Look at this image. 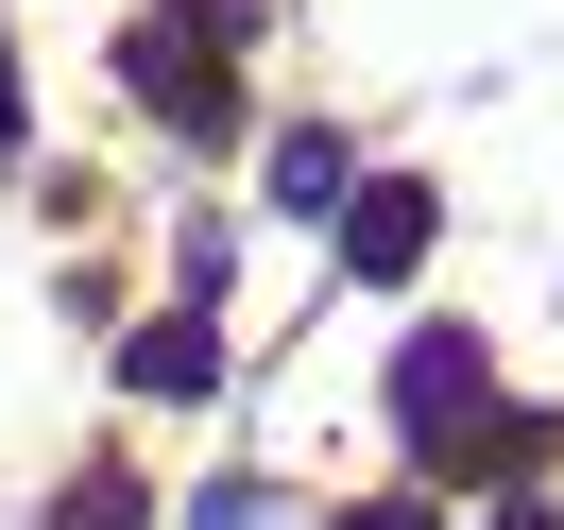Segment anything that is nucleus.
I'll list each match as a JSON object with an SVG mask.
<instances>
[{
	"label": "nucleus",
	"mask_w": 564,
	"mask_h": 530,
	"mask_svg": "<svg viewBox=\"0 0 564 530\" xmlns=\"http://www.w3.org/2000/svg\"><path fill=\"white\" fill-rule=\"evenodd\" d=\"M343 530H427V513H411V496H377V513H343Z\"/></svg>",
	"instance_id": "7"
},
{
	"label": "nucleus",
	"mask_w": 564,
	"mask_h": 530,
	"mask_svg": "<svg viewBox=\"0 0 564 530\" xmlns=\"http://www.w3.org/2000/svg\"><path fill=\"white\" fill-rule=\"evenodd\" d=\"M393 428H411L427 462H530V428L496 411V359L462 343V325H427V343L393 359Z\"/></svg>",
	"instance_id": "1"
},
{
	"label": "nucleus",
	"mask_w": 564,
	"mask_h": 530,
	"mask_svg": "<svg viewBox=\"0 0 564 530\" xmlns=\"http://www.w3.org/2000/svg\"><path fill=\"white\" fill-rule=\"evenodd\" d=\"M0 172H18V69H0Z\"/></svg>",
	"instance_id": "8"
},
{
	"label": "nucleus",
	"mask_w": 564,
	"mask_h": 530,
	"mask_svg": "<svg viewBox=\"0 0 564 530\" xmlns=\"http://www.w3.org/2000/svg\"><path fill=\"white\" fill-rule=\"evenodd\" d=\"M427 223H445V206H427V188L411 172H377V188H343V274H411V257H427Z\"/></svg>",
	"instance_id": "2"
},
{
	"label": "nucleus",
	"mask_w": 564,
	"mask_h": 530,
	"mask_svg": "<svg viewBox=\"0 0 564 530\" xmlns=\"http://www.w3.org/2000/svg\"><path fill=\"white\" fill-rule=\"evenodd\" d=\"M138 104H154V120H188V138H223V69H206L188 35H138Z\"/></svg>",
	"instance_id": "4"
},
{
	"label": "nucleus",
	"mask_w": 564,
	"mask_h": 530,
	"mask_svg": "<svg viewBox=\"0 0 564 530\" xmlns=\"http://www.w3.org/2000/svg\"><path fill=\"white\" fill-rule=\"evenodd\" d=\"M274 206H291V223L343 206V138H325V120H291V138H274Z\"/></svg>",
	"instance_id": "5"
},
{
	"label": "nucleus",
	"mask_w": 564,
	"mask_h": 530,
	"mask_svg": "<svg viewBox=\"0 0 564 530\" xmlns=\"http://www.w3.org/2000/svg\"><path fill=\"white\" fill-rule=\"evenodd\" d=\"M120 377H138V393H172V411H188V393L223 377V343H206V309H172V325H138V343H120Z\"/></svg>",
	"instance_id": "3"
},
{
	"label": "nucleus",
	"mask_w": 564,
	"mask_h": 530,
	"mask_svg": "<svg viewBox=\"0 0 564 530\" xmlns=\"http://www.w3.org/2000/svg\"><path fill=\"white\" fill-rule=\"evenodd\" d=\"M138 513H154L138 479H69V496H52V530H138Z\"/></svg>",
	"instance_id": "6"
}]
</instances>
